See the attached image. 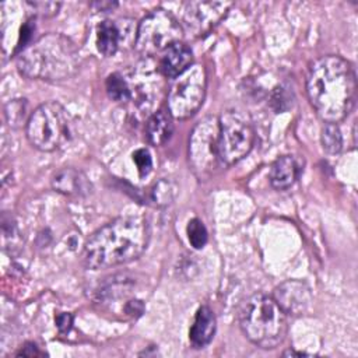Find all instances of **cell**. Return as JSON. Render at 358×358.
<instances>
[{
  "instance_id": "cell-1",
  "label": "cell",
  "mask_w": 358,
  "mask_h": 358,
  "mask_svg": "<svg viewBox=\"0 0 358 358\" xmlns=\"http://www.w3.org/2000/svg\"><path fill=\"white\" fill-rule=\"evenodd\" d=\"M306 92L323 122L338 123L348 116L355 103L357 80L352 66L337 55L319 57L309 69Z\"/></svg>"
},
{
  "instance_id": "cell-2",
  "label": "cell",
  "mask_w": 358,
  "mask_h": 358,
  "mask_svg": "<svg viewBox=\"0 0 358 358\" xmlns=\"http://www.w3.org/2000/svg\"><path fill=\"white\" fill-rule=\"evenodd\" d=\"M150 241V225L143 217L115 218L96 229L84 243L83 262L92 270L115 267L136 260Z\"/></svg>"
},
{
  "instance_id": "cell-3",
  "label": "cell",
  "mask_w": 358,
  "mask_h": 358,
  "mask_svg": "<svg viewBox=\"0 0 358 358\" xmlns=\"http://www.w3.org/2000/svg\"><path fill=\"white\" fill-rule=\"evenodd\" d=\"M80 67L76 45L62 34H46L29 43L17 56L18 71L32 80L63 81Z\"/></svg>"
},
{
  "instance_id": "cell-4",
  "label": "cell",
  "mask_w": 358,
  "mask_h": 358,
  "mask_svg": "<svg viewBox=\"0 0 358 358\" xmlns=\"http://www.w3.org/2000/svg\"><path fill=\"white\" fill-rule=\"evenodd\" d=\"M239 326L250 343L271 350L284 341L288 319L273 296L259 292L245 301L239 312Z\"/></svg>"
},
{
  "instance_id": "cell-5",
  "label": "cell",
  "mask_w": 358,
  "mask_h": 358,
  "mask_svg": "<svg viewBox=\"0 0 358 358\" xmlns=\"http://www.w3.org/2000/svg\"><path fill=\"white\" fill-rule=\"evenodd\" d=\"M25 133L36 150L55 151L71 138V119L59 102H45L29 115Z\"/></svg>"
},
{
  "instance_id": "cell-6",
  "label": "cell",
  "mask_w": 358,
  "mask_h": 358,
  "mask_svg": "<svg viewBox=\"0 0 358 358\" xmlns=\"http://www.w3.org/2000/svg\"><path fill=\"white\" fill-rule=\"evenodd\" d=\"M255 144V129L249 116L238 109H228L218 117V158L225 165L243 159Z\"/></svg>"
},
{
  "instance_id": "cell-7",
  "label": "cell",
  "mask_w": 358,
  "mask_h": 358,
  "mask_svg": "<svg viewBox=\"0 0 358 358\" xmlns=\"http://www.w3.org/2000/svg\"><path fill=\"white\" fill-rule=\"evenodd\" d=\"M183 28L179 21L166 10L158 8L148 13L136 31L134 48L137 53L151 57L164 52L176 42H180Z\"/></svg>"
},
{
  "instance_id": "cell-8",
  "label": "cell",
  "mask_w": 358,
  "mask_h": 358,
  "mask_svg": "<svg viewBox=\"0 0 358 358\" xmlns=\"http://www.w3.org/2000/svg\"><path fill=\"white\" fill-rule=\"evenodd\" d=\"M207 76L201 64H192L185 73L173 78L168 91L166 106L172 117L185 120L193 116L206 98Z\"/></svg>"
},
{
  "instance_id": "cell-9",
  "label": "cell",
  "mask_w": 358,
  "mask_h": 358,
  "mask_svg": "<svg viewBox=\"0 0 358 358\" xmlns=\"http://www.w3.org/2000/svg\"><path fill=\"white\" fill-rule=\"evenodd\" d=\"M218 119L208 116L200 120L189 138V162L200 179L211 176L220 158L217 150Z\"/></svg>"
},
{
  "instance_id": "cell-10",
  "label": "cell",
  "mask_w": 358,
  "mask_h": 358,
  "mask_svg": "<svg viewBox=\"0 0 358 358\" xmlns=\"http://www.w3.org/2000/svg\"><path fill=\"white\" fill-rule=\"evenodd\" d=\"M231 6L229 1H190L183 13L185 27L196 36L206 35L220 24Z\"/></svg>"
},
{
  "instance_id": "cell-11",
  "label": "cell",
  "mask_w": 358,
  "mask_h": 358,
  "mask_svg": "<svg viewBox=\"0 0 358 358\" xmlns=\"http://www.w3.org/2000/svg\"><path fill=\"white\" fill-rule=\"evenodd\" d=\"M274 301L287 313V316L303 315L312 302V294L308 285L298 280H288L275 287Z\"/></svg>"
},
{
  "instance_id": "cell-12",
  "label": "cell",
  "mask_w": 358,
  "mask_h": 358,
  "mask_svg": "<svg viewBox=\"0 0 358 358\" xmlns=\"http://www.w3.org/2000/svg\"><path fill=\"white\" fill-rule=\"evenodd\" d=\"M52 187L66 196L85 197L91 193L90 179L76 168H62L52 176Z\"/></svg>"
},
{
  "instance_id": "cell-13",
  "label": "cell",
  "mask_w": 358,
  "mask_h": 358,
  "mask_svg": "<svg viewBox=\"0 0 358 358\" xmlns=\"http://www.w3.org/2000/svg\"><path fill=\"white\" fill-rule=\"evenodd\" d=\"M193 64V52L183 43L176 42L162 52L159 59V70L168 78H176Z\"/></svg>"
},
{
  "instance_id": "cell-14",
  "label": "cell",
  "mask_w": 358,
  "mask_h": 358,
  "mask_svg": "<svg viewBox=\"0 0 358 358\" xmlns=\"http://www.w3.org/2000/svg\"><path fill=\"white\" fill-rule=\"evenodd\" d=\"M301 173V162L295 155H282L277 158L268 173L270 183L277 190L291 187Z\"/></svg>"
},
{
  "instance_id": "cell-15",
  "label": "cell",
  "mask_w": 358,
  "mask_h": 358,
  "mask_svg": "<svg viewBox=\"0 0 358 358\" xmlns=\"http://www.w3.org/2000/svg\"><path fill=\"white\" fill-rule=\"evenodd\" d=\"M217 320L214 312L208 306H200L196 312L193 324L189 331L190 344L194 348L206 347L214 337Z\"/></svg>"
},
{
  "instance_id": "cell-16",
  "label": "cell",
  "mask_w": 358,
  "mask_h": 358,
  "mask_svg": "<svg viewBox=\"0 0 358 358\" xmlns=\"http://www.w3.org/2000/svg\"><path fill=\"white\" fill-rule=\"evenodd\" d=\"M173 133L172 116L162 109L154 112L145 123V137L151 145L165 144Z\"/></svg>"
},
{
  "instance_id": "cell-17",
  "label": "cell",
  "mask_w": 358,
  "mask_h": 358,
  "mask_svg": "<svg viewBox=\"0 0 358 358\" xmlns=\"http://www.w3.org/2000/svg\"><path fill=\"white\" fill-rule=\"evenodd\" d=\"M120 43V32L117 25L110 21H102L96 28V48L99 53L109 57L117 52Z\"/></svg>"
},
{
  "instance_id": "cell-18",
  "label": "cell",
  "mask_w": 358,
  "mask_h": 358,
  "mask_svg": "<svg viewBox=\"0 0 358 358\" xmlns=\"http://www.w3.org/2000/svg\"><path fill=\"white\" fill-rule=\"evenodd\" d=\"M106 92L109 98L115 102H126L131 98V91L124 80V77L119 73H112L106 78Z\"/></svg>"
},
{
  "instance_id": "cell-19",
  "label": "cell",
  "mask_w": 358,
  "mask_h": 358,
  "mask_svg": "<svg viewBox=\"0 0 358 358\" xmlns=\"http://www.w3.org/2000/svg\"><path fill=\"white\" fill-rule=\"evenodd\" d=\"M323 150L329 154H338L343 148V136L336 123H324L320 134Z\"/></svg>"
},
{
  "instance_id": "cell-20",
  "label": "cell",
  "mask_w": 358,
  "mask_h": 358,
  "mask_svg": "<svg viewBox=\"0 0 358 358\" xmlns=\"http://www.w3.org/2000/svg\"><path fill=\"white\" fill-rule=\"evenodd\" d=\"M27 113V101L25 99H13L4 108V117L10 127L17 129L25 122ZM27 124V122H25Z\"/></svg>"
},
{
  "instance_id": "cell-21",
  "label": "cell",
  "mask_w": 358,
  "mask_h": 358,
  "mask_svg": "<svg viewBox=\"0 0 358 358\" xmlns=\"http://www.w3.org/2000/svg\"><path fill=\"white\" fill-rule=\"evenodd\" d=\"M176 196V186L172 180L161 179L158 180L151 190V199L158 206H168L173 201Z\"/></svg>"
},
{
  "instance_id": "cell-22",
  "label": "cell",
  "mask_w": 358,
  "mask_h": 358,
  "mask_svg": "<svg viewBox=\"0 0 358 358\" xmlns=\"http://www.w3.org/2000/svg\"><path fill=\"white\" fill-rule=\"evenodd\" d=\"M186 231H187L189 242L194 249H201L206 246V243L208 241V234H207V229L201 220H199V218L190 220Z\"/></svg>"
},
{
  "instance_id": "cell-23",
  "label": "cell",
  "mask_w": 358,
  "mask_h": 358,
  "mask_svg": "<svg viewBox=\"0 0 358 358\" xmlns=\"http://www.w3.org/2000/svg\"><path fill=\"white\" fill-rule=\"evenodd\" d=\"M271 105L277 112H284L292 105V94L288 88L277 87L271 94Z\"/></svg>"
},
{
  "instance_id": "cell-24",
  "label": "cell",
  "mask_w": 358,
  "mask_h": 358,
  "mask_svg": "<svg viewBox=\"0 0 358 358\" xmlns=\"http://www.w3.org/2000/svg\"><path fill=\"white\" fill-rule=\"evenodd\" d=\"M133 161L137 166V171H138V175L141 178L147 176L151 169H152V158H151V154L148 152V150L145 148H138L133 152Z\"/></svg>"
},
{
  "instance_id": "cell-25",
  "label": "cell",
  "mask_w": 358,
  "mask_h": 358,
  "mask_svg": "<svg viewBox=\"0 0 358 358\" xmlns=\"http://www.w3.org/2000/svg\"><path fill=\"white\" fill-rule=\"evenodd\" d=\"M27 6H29L34 11H36L38 14H41L43 17H52L59 11L62 3H56V1H27Z\"/></svg>"
},
{
  "instance_id": "cell-26",
  "label": "cell",
  "mask_w": 358,
  "mask_h": 358,
  "mask_svg": "<svg viewBox=\"0 0 358 358\" xmlns=\"http://www.w3.org/2000/svg\"><path fill=\"white\" fill-rule=\"evenodd\" d=\"M56 326L60 333H69L73 326V315L67 312H62L56 316Z\"/></svg>"
},
{
  "instance_id": "cell-27",
  "label": "cell",
  "mask_w": 358,
  "mask_h": 358,
  "mask_svg": "<svg viewBox=\"0 0 358 358\" xmlns=\"http://www.w3.org/2000/svg\"><path fill=\"white\" fill-rule=\"evenodd\" d=\"M144 310V303L140 299H131L124 303V312L130 316H140Z\"/></svg>"
},
{
  "instance_id": "cell-28",
  "label": "cell",
  "mask_w": 358,
  "mask_h": 358,
  "mask_svg": "<svg viewBox=\"0 0 358 358\" xmlns=\"http://www.w3.org/2000/svg\"><path fill=\"white\" fill-rule=\"evenodd\" d=\"M17 357H38V355H43V352H41L38 350V347L34 343H25L24 347H21V350L15 354Z\"/></svg>"
},
{
  "instance_id": "cell-29",
  "label": "cell",
  "mask_w": 358,
  "mask_h": 358,
  "mask_svg": "<svg viewBox=\"0 0 358 358\" xmlns=\"http://www.w3.org/2000/svg\"><path fill=\"white\" fill-rule=\"evenodd\" d=\"M91 7H94L95 11H110L115 7H117V3H115V1H95V3H91Z\"/></svg>"
},
{
  "instance_id": "cell-30",
  "label": "cell",
  "mask_w": 358,
  "mask_h": 358,
  "mask_svg": "<svg viewBox=\"0 0 358 358\" xmlns=\"http://www.w3.org/2000/svg\"><path fill=\"white\" fill-rule=\"evenodd\" d=\"M282 355H298V357H301V355H306V354H305V352H296V351L288 350V351H284Z\"/></svg>"
}]
</instances>
